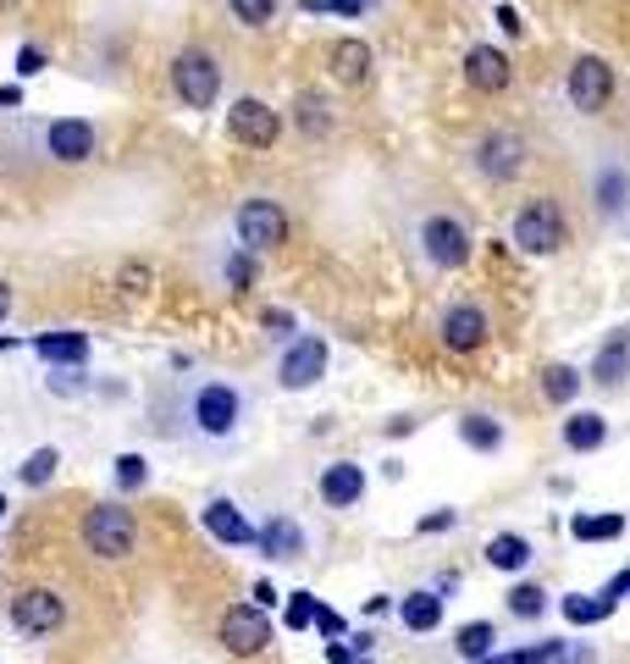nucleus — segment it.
Segmentation results:
<instances>
[{
	"label": "nucleus",
	"mask_w": 630,
	"mask_h": 664,
	"mask_svg": "<svg viewBox=\"0 0 630 664\" xmlns=\"http://www.w3.org/2000/svg\"><path fill=\"white\" fill-rule=\"evenodd\" d=\"M254 604H260V609L277 604V588H272V581H254Z\"/></svg>",
	"instance_id": "49530a36"
},
{
	"label": "nucleus",
	"mask_w": 630,
	"mask_h": 664,
	"mask_svg": "<svg viewBox=\"0 0 630 664\" xmlns=\"http://www.w3.org/2000/svg\"><path fill=\"white\" fill-rule=\"evenodd\" d=\"M487 653H498V626L492 620H465L454 631V659L460 664H482Z\"/></svg>",
	"instance_id": "c85d7f7f"
},
{
	"label": "nucleus",
	"mask_w": 630,
	"mask_h": 664,
	"mask_svg": "<svg viewBox=\"0 0 630 664\" xmlns=\"http://www.w3.org/2000/svg\"><path fill=\"white\" fill-rule=\"evenodd\" d=\"M0 521H7V493H0Z\"/></svg>",
	"instance_id": "8fccbe9b"
},
{
	"label": "nucleus",
	"mask_w": 630,
	"mask_h": 664,
	"mask_svg": "<svg viewBox=\"0 0 630 664\" xmlns=\"http://www.w3.org/2000/svg\"><path fill=\"white\" fill-rule=\"evenodd\" d=\"M7 620H12L23 637H50V631L67 626V598H61L56 588H23V593L12 598Z\"/></svg>",
	"instance_id": "ddd939ff"
},
{
	"label": "nucleus",
	"mask_w": 630,
	"mask_h": 664,
	"mask_svg": "<svg viewBox=\"0 0 630 664\" xmlns=\"http://www.w3.org/2000/svg\"><path fill=\"white\" fill-rule=\"evenodd\" d=\"M39 67H45V50H39V45H23V50H17V78H34Z\"/></svg>",
	"instance_id": "c03bdc74"
},
{
	"label": "nucleus",
	"mask_w": 630,
	"mask_h": 664,
	"mask_svg": "<svg viewBox=\"0 0 630 664\" xmlns=\"http://www.w3.org/2000/svg\"><path fill=\"white\" fill-rule=\"evenodd\" d=\"M570 537L575 543H614V537H625V515H575Z\"/></svg>",
	"instance_id": "7c9ffc66"
},
{
	"label": "nucleus",
	"mask_w": 630,
	"mask_h": 664,
	"mask_svg": "<svg viewBox=\"0 0 630 664\" xmlns=\"http://www.w3.org/2000/svg\"><path fill=\"white\" fill-rule=\"evenodd\" d=\"M222 277H227V288H233V294H243V288H249V283L260 277V266H254V256H249V249H243V244H238V249H233V256L222 261Z\"/></svg>",
	"instance_id": "72a5a7b5"
},
{
	"label": "nucleus",
	"mask_w": 630,
	"mask_h": 664,
	"mask_svg": "<svg viewBox=\"0 0 630 664\" xmlns=\"http://www.w3.org/2000/svg\"><path fill=\"white\" fill-rule=\"evenodd\" d=\"M326 61H332V78L343 83V90H359V83H371V61L377 56H371L366 39H337Z\"/></svg>",
	"instance_id": "393cba45"
},
{
	"label": "nucleus",
	"mask_w": 630,
	"mask_h": 664,
	"mask_svg": "<svg viewBox=\"0 0 630 664\" xmlns=\"http://www.w3.org/2000/svg\"><path fill=\"white\" fill-rule=\"evenodd\" d=\"M482 559H487V570H498V576H525V570L536 565V543H531L525 532H492L487 548H482Z\"/></svg>",
	"instance_id": "5701e85b"
},
{
	"label": "nucleus",
	"mask_w": 630,
	"mask_h": 664,
	"mask_svg": "<svg viewBox=\"0 0 630 664\" xmlns=\"http://www.w3.org/2000/svg\"><path fill=\"white\" fill-rule=\"evenodd\" d=\"M525 166H531V139L520 128H487V133H476V144H471V173L482 183L509 189Z\"/></svg>",
	"instance_id": "20e7f679"
},
{
	"label": "nucleus",
	"mask_w": 630,
	"mask_h": 664,
	"mask_svg": "<svg viewBox=\"0 0 630 664\" xmlns=\"http://www.w3.org/2000/svg\"><path fill=\"white\" fill-rule=\"evenodd\" d=\"M415 256L431 272H465L471 256H476V238H471V227L454 211H426L415 222Z\"/></svg>",
	"instance_id": "7ed1b4c3"
},
{
	"label": "nucleus",
	"mask_w": 630,
	"mask_h": 664,
	"mask_svg": "<svg viewBox=\"0 0 630 664\" xmlns=\"http://www.w3.org/2000/svg\"><path fill=\"white\" fill-rule=\"evenodd\" d=\"M509 244L520 249V256L543 261V256H559V249L570 244V216H564V200L559 194H531L514 222H509Z\"/></svg>",
	"instance_id": "f03ea898"
},
{
	"label": "nucleus",
	"mask_w": 630,
	"mask_h": 664,
	"mask_svg": "<svg viewBox=\"0 0 630 664\" xmlns=\"http://www.w3.org/2000/svg\"><path fill=\"white\" fill-rule=\"evenodd\" d=\"M45 155H50L56 166H83V161H95V155H100V128L83 122V117H56V122H45Z\"/></svg>",
	"instance_id": "2eb2a0df"
},
{
	"label": "nucleus",
	"mask_w": 630,
	"mask_h": 664,
	"mask_svg": "<svg viewBox=\"0 0 630 664\" xmlns=\"http://www.w3.org/2000/svg\"><path fill=\"white\" fill-rule=\"evenodd\" d=\"M608 438H614V427L603 410H570L559 422V443L570 454H597V449H608Z\"/></svg>",
	"instance_id": "4be33fe9"
},
{
	"label": "nucleus",
	"mask_w": 630,
	"mask_h": 664,
	"mask_svg": "<svg viewBox=\"0 0 630 664\" xmlns=\"http://www.w3.org/2000/svg\"><path fill=\"white\" fill-rule=\"evenodd\" d=\"M83 548L95 554V559H128L139 548V521L128 505H95V510H83Z\"/></svg>",
	"instance_id": "0eeeda50"
},
{
	"label": "nucleus",
	"mask_w": 630,
	"mask_h": 664,
	"mask_svg": "<svg viewBox=\"0 0 630 664\" xmlns=\"http://www.w3.org/2000/svg\"><path fill=\"white\" fill-rule=\"evenodd\" d=\"M586 382H597L603 393L630 388V327H614L608 339L597 344V355H592V366H586Z\"/></svg>",
	"instance_id": "dca6fc26"
},
{
	"label": "nucleus",
	"mask_w": 630,
	"mask_h": 664,
	"mask_svg": "<svg viewBox=\"0 0 630 664\" xmlns=\"http://www.w3.org/2000/svg\"><path fill=\"white\" fill-rule=\"evenodd\" d=\"M277 7H283V0H227V12H233L243 28H265V23L277 17Z\"/></svg>",
	"instance_id": "f704fd0d"
},
{
	"label": "nucleus",
	"mask_w": 630,
	"mask_h": 664,
	"mask_svg": "<svg viewBox=\"0 0 630 664\" xmlns=\"http://www.w3.org/2000/svg\"><path fill=\"white\" fill-rule=\"evenodd\" d=\"M249 422V393L227 377H205L200 388H189V427L211 443H227L238 438Z\"/></svg>",
	"instance_id": "f257e3e1"
},
{
	"label": "nucleus",
	"mask_w": 630,
	"mask_h": 664,
	"mask_svg": "<svg viewBox=\"0 0 630 664\" xmlns=\"http://www.w3.org/2000/svg\"><path fill=\"white\" fill-rule=\"evenodd\" d=\"M625 593H630V565H625V570H619V576H614V581H603V588H597V598H603V604H614V609H619V598H625Z\"/></svg>",
	"instance_id": "79ce46f5"
},
{
	"label": "nucleus",
	"mask_w": 630,
	"mask_h": 664,
	"mask_svg": "<svg viewBox=\"0 0 630 664\" xmlns=\"http://www.w3.org/2000/svg\"><path fill=\"white\" fill-rule=\"evenodd\" d=\"M586 205L603 227H619L630 216V161L619 150H597L586 161Z\"/></svg>",
	"instance_id": "39448f33"
},
{
	"label": "nucleus",
	"mask_w": 630,
	"mask_h": 664,
	"mask_svg": "<svg viewBox=\"0 0 630 664\" xmlns=\"http://www.w3.org/2000/svg\"><path fill=\"white\" fill-rule=\"evenodd\" d=\"M614 90H619V72H614V61L608 56H575L570 61V72H564V100H570V111L575 117H597L608 100H614Z\"/></svg>",
	"instance_id": "6e6552de"
},
{
	"label": "nucleus",
	"mask_w": 630,
	"mask_h": 664,
	"mask_svg": "<svg viewBox=\"0 0 630 664\" xmlns=\"http://www.w3.org/2000/svg\"><path fill=\"white\" fill-rule=\"evenodd\" d=\"M305 12H332V17H359L366 0H305Z\"/></svg>",
	"instance_id": "58836bf2"
},
{
	"label": "nucleus",
	"mask_w": 630,
	"mask_h": 664,
	"mask_svg": "<svg viewBox=\"0 0 630 664\" xmlns=\"http://www.w3.org/2000/svg\"><path fill=\"white\" fill-rule=\"evenodd\" d=\"M200 526H205L222 548H254V532H260V526L233 505V498H211V505L200 510Z\"/></svg>",
	"instance_id": "412c9836"
},
{
	"label": "nucleus",
	"mask_w": 630,
	"mask_h": 664,
	"mask_svg": "<svg viewBox=\"0 0 630 664\" xmlns=\"http://www.w3.org/2000/svg\"><path fill=\"white\" fill-rule=\"evenodd\" d=\"M7 316H12V283L0 277V321H7Z\"/></svg>",
	"instance_id": "09e8293b"
},
{
	"label": "nucleus",
	"mask_w": 630,
	"mask_h": 664,
	"mask_svg": "<svg viewBox=\"0 0 630 664\" xmlns=\"http://www.w3.org/2000/svg\"><path fill=\"white\" fill-rule=\"evenodd\" d=\"M216 637H222V648L233 659H254V653L272 648V615H265L260 604H233L222 615V631Z\"/></svg>",
	"instance_id": "f8f14e48"
},
{
	"label": "nucleus",
	"mask_w": 630,
	"mask_h": 664,
	"mask_svg": "<svg viewBox=\"0 0 630 664\" xmlns=\"http://www.w3.org/2000/svg\"><path fill=\"white\" fill-rule=\"evenodd\" d=\"M227 133L243 144V150H272L283 139V111H272L254 95H238L233 111H227Z\"/></svg>",
	"instance_id": "4468645a"
},
{
	"label": "nucleus",
	"mask_w": 630,
	"mask_h": 664,
	"mask_svg": "<svg viewBox=\"0 0 630 664\" xmlns=\"http://www.w3.org/2000/svg\"><path fill=\"white\" fill-rule=\"evenodd\" d=\"M254 548H260V559H277V565H294V559H305L310 554V532L294 521V515H272L260 532H254Z\"/></svg>",
	"instance_id": "aec40b11"
},
{
	"label": "nucleus",
	"mask_w": 630,
	"mask_h": 664,
	"mask_svg": "<svg viewBox=\"0 0 630 664\" xmlns=\"http://www.w3.org/2000/svg\"><path fill=\"white\" fill-rule=\"evenodd\" d=\"M559 609H564V620H570V626H597V620H608V615H614V604H603L597 593H564V598H559Z\"/></svg>",
	"instance_id": "2f4dec72"
},
{
	"label": "nucleus",
	"mask_w": 630,
	"mask_h": 664,
	"mask_svg": "<svg viewBox=\"0 0 630 664\" xmlns=\"http://www.w3.org/2000/svg\"><path fill=\"white\" fill-rule=\"evenodd\" d=\"M487 339H492V316H487L482 299H448L442 305V316H437V344L448 355H476V349H487Z\"/></svg>",
	"instance_id": "9d476101"
},
{
	"label": "nucleus",
	"mask_w": 630,
	"mask_h": 664,
	"mask_svg": "<svg viewBox=\"0 0 630 664\" xmlns=\"http://www.w3.org/2000/svg\"><path fill=\"white\" fill-rule=\"evenodd\" d=\"M498 28H503L509 39H520V34H525V17H520V7H509V0H503V7H498Z\"/></svg>",
	"instance_id": "37998d69"
},
{
	"label": "nucleus",
	"mask_w": 630,
	"mask_h": 664,
	"mask_svg": "<svg viewBox=\"0 0 630 664\" xmlns=\"http://www.w3.org/2000/svg\"><path fill=\"white\" fill-rule=\"evenodd\" d=\"M536 388H543V399H548L554 410H570V404L581 399V388H586V371L570 366V360H548L543 377H536Z\"/></svg>",
	"instance_id": "bb28decb"
},
{
	"label": "nucleus",
	"mask_w": 630,
	"mask_h": 664,
	"mask_svg": "<svg viewBox=\"0 0 630 664\" xmlns=\"http://www.w3.org/2000/svg\"><path fill=\"white\" fill-rule=\"evenodd\" d=\"M442 615H448V598L437 588H415V593L399 598V620H404L409 637H431L442 626Z\"/></svg>",
	"instance_id": "b1692460"
},
{
	"label": "nucleus",
	"mask_w": 630,
	"mask_h": 664,
	"mask_svg": "<svg viewBox=\"0 0 630 664\" xmlns=\"http://www.w3.org/2000/svg\"><path fill=\"white\" fill-rule=\"evenodd\" d=\"M260 321H265V332H272L277 344H294V339H299V321H294L288 310H265Z\"/></svg>",
	"instance_id": "4c0bfd02"
},
{
	"label": "nucleus",
	"mask_w": 630,
	"mask_h": 664,
	"mask_svg": "<svg viewBox=\"0 0 630 664\" xmlns=\"http://www.w3.org/2000/svg\"><path fill=\"white\" fill-rule=\"evenodd\" d=\"M233 233H238V244L249 249V256H265V249H283V244H288L294 222H288V211H283L277 200L254 194V200H243V205L233 211Z\"/></svg>",
	"instance_id": "1a4fd4ad"
},
{
	"label": "nucleus",
	"mask_w": 630,
	"mask_h": 664,
	"mask_svg": "<svg viewBox=\"0 0 630 664\" xmlns=\"http://www.w3.org/2000/svg\"><path fill=\"white\" fill-rule=\"evenodd\" d=\"M117 487H122V493L150 487V460H144V454H117Z\"/></svg>",
	"instance_id": "e433bc0d"
},
{
	"label": "nucleus",
	"mask_w": 630,
	"mask_h": 664,
	"mask_svg": "<svg viewBox=\"0 0 630 664\" xmlns=\"http://www.w3.org/2000/svg\"><path fill=\"white\" fill-rule=\"evenodd\" d=\"M548 609H554V593H548V588H536V581H525V576H514V588L503 593V615L520 620V626H536Z\"/></svg>",
	"instance_id": "cd10ccee"
},
{
	"label": "nucleus",
	"mask_w": 630,
	"mask_h": 664,
	"mask_svg": "<svg viewBox=\"0 0 630 664\" xmlns=\"http://www.w3.org/2000/svg\"><path fill=\"white\" fill-rule=\"evenodd\" d=\"M56 471H61V449H34V454L23 460L17 482H23V487H45V482H50Z\"/></svg>",
	"instance_id": "473e14b6"
},
{
	"label": "nucleus",
	"mask_w": 630,
	"mask_h": 664,
	"mask_svg": "<svg viewBox=\"0 0 630 664\" xmlns=\"http://www.w3.org/2000/svg\"><path fill=\"white\" fill-rule=\"evenodd\" d=\"M12 106H23V90H17V83H7V90H0V111H12Z\"/></svg>",
	"instance_id": "de8ad7c7"
},
{
	"label": "nucleus",
	"mask_w": 630,
	"mask_h": 664,
	"mask_svg": "<svg viewBox=\"0 0 630 664\" xmlns=\"http://www.w3.org/2000/svg\"><path fill=\"white\" fill-rule=\"evenodd\" d=\"M316 493H321L326 510H354L359 498H366V465H359V460H332V465H321Z\"/></svg>",
	"instance_id": "6ab92c4d"
},
{
	"label": "nucleus",
	"mask_w": 630,
	"mask_h": 664,
	"mask_svg": "<svg viewBox=\"0 0 630 664\" xmlns=\"http://www.w3.org/2000/svg\"><path fill=\"white\" fill-rule=\"evenodd\" d=\"M316 609H321V598H316V593H288L283 626H288V631H310V626H316Z\"/></svg>",
	"instance_id": "c9c22d12"
},
{
	"label": "nucleus",
	"mask_w": 630,
	"mask_h": 664,
	"mask_svg": "<svg viewBox=\"0 0 630 664\" xmlns=\"http://www.w3.org/2000/svg\"><path fill=\"white\" fill-rule=\"evenodd\" d=\"M465 83L476 95H503L509 83H514V61L503 45H471L465 50Z\"/></svg>",
	"instance_id": "f3484780"
},
{
	"label": "nucleus",
	"mask_w": 630,
	"mask_h": 664,
	"mask_svg": "<svg viewBox=\"0 0 630 664\" xmlns=\"http://www.w3.org/2000/svg\"><path fill=\"white\" fill-rule=\"evenodd\" d=\"M316 631H321L326 642H337L348 626H343V615H337V609H326V604H321V609H316Z\"/></svg>",
	"instance_id": "a19ab883"
},
{
	"label": "nucleus",
	"mask_w": 630,
	"mask_h": 664,
	"mask_svg": "<svg viewBox=\"0 0 630 664\" xmlns=\"http://www.w3.org/2000/svg\"><path fill=\"white\" fill-rule=\"evenodd\" d=\"M171 95L189 111H211L222 100V61L205 45H183L171 56Z\"/></svg>",
	"instance_id": "423d86ee"
},
{
	"label": "nucleus",
	"mask_w": 630,
	"mask_h": 664,
	"mask_svg": "<svg viewBox=\"0 0 630 664\" xmlns=\"http://www.w3.org/2000/svg\"><path fill=\"white\" fill-rule=\"evenodd\" d=\"M50 388H56V393H78V388H83V366H67V371H50Z\"/></svg>",
	"instance_id": "a18cd8bd"
},
{
	"label": "nucleus",
	"mask_w": 630,
	"mask_h": 664,
	"mask_svg": "<svg viewBox=\"0 0 630 664\" xmlns=\"http://www.w3.org/2000/svg\"><path fill=\"white\" fill-rule=\"evenodd\" d=\"M294 128H299L305 139H332V133H337L332 100H326L321 90H299V95H294Z\"/></svg>",
	"instance_id": "a878e982"
},
{
	"label": "nucleus",
	"mask_w": 630,
	"mask_h": 664,
	"mask_svg": "<svg viewBox=\"0 0 630 664\" xmlns=\"http://www.w3.org/2000/svg\"><path fill=\"white\" fill-rule=\"evenodd\" d=\"M448 526H460V510H431V515H420V521H415V532H420V537L448 532Z\"/></svg>",
	"instance_id": "ea45409f"
},
{
	"label": "nucleus",
	"mask_w": 630,
	"mask_h": 664,
	"mask_svg": "<svg viewBox=\"0 0 630 664\" xmlns=\"http://www.w3.org/2000/svg\"><path fill=\"white\" fill-rule=\"evenodd\" d=\"M326 366H332V344L321 339V332H299V339L283 344V355H277V388L305 393L326 377Z\"/></svg>",
	"instance_id": "9b49d317"
},
{
	"label": "nucleus",
	"mask_w": 630,
	"mask_h": 664,
	"mask_svg": "<svg viewBox=\"0 0 630 664\" xmlns=\"http://www.w3.org/2000/svg\"><path fill=\"white\" fill-rule=\"evenodd\" d=\"M34 349H39L56 371H61V366H83V360H88V339H83V332H39Z\"/></svg>",
	"instance_id": "c756f323"
},
{
	"label": "nucleus",
	"mask_w": 630,
	"mask_h": 664,
	"mask_svg": "<svg viewBox=\"0 0 630 664\" xmlns=\"http://www.w3.org/2000/svg\"><path fill=\"white\" fill-rule=\"evenodd\" d=\"M454 438L471 454H503L509 449V422H503L498 410H460L454 415Z\"/></svg>",
	"instance_id": "a211bd4d"
}]
</instances>
